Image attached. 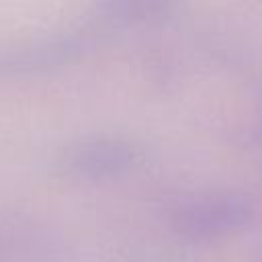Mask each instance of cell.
Wrapping results in <instances>:
<instances>
[{
	"label": "cell",
	"mask_w": 262,
	"mask_h": 262,
	"mask_svg": "<svg viewBox=\"0 0 262 262\" xmlns=\"http://www.w3.org/2000/svg\"><path fill=\"white\" fill-rule=\"evenodd\" d=\"M172 0H104V10L121 18H145L170 6Z\"/></svg>",
	"instance_id": "obj_3"
},
{
	"label": "cell",
	"mask_w": 262,
	"mask_h": 262,
	"mask_svg": "<svg viewBox=\"0 0 262 262\" xmlns=\"http://www.w3.org/2000/svg\"><path fill=\"white\" fill-rule=\"evenodd\" d=\"M258 219V203L242 190H211L178 203L174 229L188 239H217L246 231Z\"/></svg>",
	"instance_id": "obj_1"
},
{
	"label": "cell",
	"mask_w": 262,
	"mask_h": 262,
	"mask_svg": "<svg viewBox=\"0 0 262 262\" xmlns=\"http://www.w3.org/2000/svg\"><path fill=\"white\" fill-rule=\"evenodd\" d=\"M256 137L262 141V119H260V123H258V129H256Z\"/></svg>",
	"instance_id": "obj_4"
},
{
	"label": "cell",
	"mask_w": 262,
	"mask_h": 262,
	"mask_svg": "<svg viewBox=\"0 0 262 262\" xmlns=\"http://www.w3.org/2000/svg\"><path fill=\"white\" fill-rule=\"evenodd\" d=\"M135 160V149L125 141L100 139L88 141L70 149L61 166L63 170L78 176H106L129 168Z\"/></svg>",
	"instance_id": "obj_2"
}]
</instances>
